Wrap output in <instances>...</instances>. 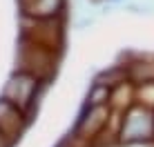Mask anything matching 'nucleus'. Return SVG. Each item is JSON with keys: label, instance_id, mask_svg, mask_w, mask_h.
Listing matches in <instances>:
<instances>
[{"label": "nucleus", "instance_id": "1", "mask_svg": "<svg viewBox=\"0 0 154 147\" xmlns=\"http://www.w3.org/2000/svg\"><path fill=\"white\" fill-rule=\"evenodd\" d=\"M121 138L125 143H139V140H150L154 138V116L152 112L143 107H132L123 120Z\"/></svg>", "mask_w": 154, "mask_h": 147}, {"label": "nucleus", "instance_id": "2", "mask_svg": "<svg viewBox=\"0 0 154 147\" xmlns=\"http://www.w3.org/2000/svg\"><path fill=\"white\" fill-rule=\"evenodd\" d=\"M36 87H38V80L29 74H18V76L11 78V82L5 89V98L2 100L11 103L14 107H18L20 112L31 107L34 103V96H36Z\"/></svg>", "mask_w": 154, "mask_h": 147}, {"label": "nucleus", "instance_id": "3", "mask_svg": "<svg viewBox=\"0 0 154 147\" xmlns=\"http://www.w3.org/2000/svg\"><path fill=\"white\" fill-rule=\"evenodd\" d=\"M25 127V118L23 112L18 107H14L11 103L0 100V132H2L7 138H16Z\"/></svg>", "mask_w": 154, "mask_h": 147}, {"label": "nucleus", "instance_id": "4", "mask_svg": "<svg viewBox=\"0 0 154 147\" xmlns=\"http://www.w3.org/2000/svg\"><path fill=\"white\" fill-rule=\"evenodd\" d=\"M63 0H25V9L27 14L36 16V18H49L60 11Z\"/></svg>", "mask_w": 154, "mask_h": 147}, {"label": "nucleus", "instance_id": "5", "mask_svg": "<svg viewBox=\"0 0 154 147\" xmlns=\"http://www.w3.org/2000/svg\"><path fill=\"white\" fill-rule=\"evenodd\" d=\"M11 143H14L11 138H7V136L0 132V147H11Z\"/></svg>", "mask_w": 154, "mask_h": 147}]
</instances>
